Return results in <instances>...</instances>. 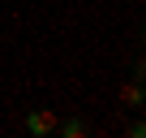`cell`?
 Listing matches in <instances>:
<instances>
[{"label": "cell", "mask_w": 146, "mask_h": 138, "mask_svg": "<svg viewBox=\"0 0 146 138\" xmlns=\"http://www.w3.org/2000/svg\"><path fill=\"white\" fill-rule=\"evenodd\" d=\"M26 134H30V138L56 134V112H52V108H35V112L26 117Z\"/></svg>", "instance_id": "obj_1"}, {"label": "cell", "mask_w": 146, "mask_h": 138, "mask_svg": "<svg viewBox=\"0 0 146 138\" xmlns=\"http://www.w3.org/2000/svg\"><path fill=\"white\" fill-rule=\"evenodd\" d=\"M142 82H146V74H142Z\"/></svg>", "instance_id": "obj_6"}, {"label": "cell", "mask_w": 146, "mask_h": 138, "mask_svg": "<svg viewBox=\"0 0 146 138\" xmlns=\"http://www.w3.org/2000/svg\"><path fill=\"white\" fill-rule=\"evenodd\" d=\"M125 134H129V138H146V121H133V125H129Z\"/></svg>", "instance_id": "obj_4"}, {"label": "cell", "mask_w": 146, "mask_h": 138, "mask_svg": "<svg viewBox=\"0 0 146 138\" xmlns=\"http://www.w3.org/2000/svg\"><path fill=\"white\" fill-rule=\"evenodd\" d=\"M120 104H125V108H142V104H146V82H137V78L125 82V86H120Z\"/></svg>", "instance_id": "obj_2"}, {"label": "cell", "mask_w": 146, "mask_h": 138, "mask_svg": "<svg viewBox=\"0 0 146 138\" xmlns=\"http://www.w3.org/2000/svg\"><path fill=\"white\" fill-rule=\"evenodd\" d=\"M142 56H146V26H142Z\"/></svg>", "instance_id": "obj_5"}, {"label": "cell", "mask_w": 146, "mask_h": 138, "mask_svg": "<svg viewBox=\"0 0 146 138\" xmlns=\"http://www.w3.org/2000/svg\"><path fill=\"white\" fill-rule=\"evenodd\" d=\"M86 121L82 117H64V121H56V134H64V138H86Z\"/></svg>", "instance_id": "obj_3"}]
</instances>
